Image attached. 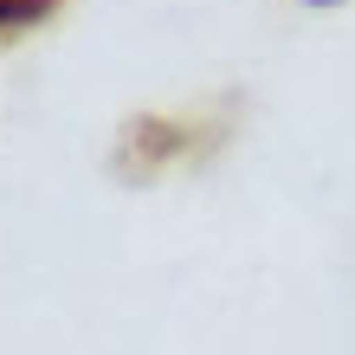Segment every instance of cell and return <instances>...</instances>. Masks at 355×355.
<instances>
[{"mask_svg":"<svg viewBox=\"0 0 355 355\" xmlns=\"http://www.w3.org/2000/svg\"><path fill=\"white\" fill-rule=\"evenodd\" d=\"M65 0H0V39H13V33H26L39 26V19H52Z\"/></svg>","mask_w":355,"mask_h":355,"instance_id":"obj_1","label":"cell"}]
</instances>
